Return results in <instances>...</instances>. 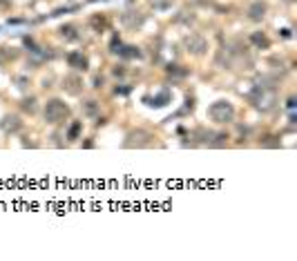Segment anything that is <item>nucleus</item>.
Returning <instances> with one entry per match:
<instances>
[{"mask_svg":"<svg viewBox=\"0 0 297 261\" xmlns=\"http://www.w3.org/2000/svg\"><path fill=\"white\" fill-rule=\"evenodd\" d=\"M114 94H130V87H117Z\"/></svg>","mask_w":297,"mask_h":261,"instance_id":"17","label":"nucleus"},{"mask_svg":"<svg viewBox=\"0 0 297 261\" xmlns=\"http://www.w3.org/2000/svg\"><path fill=\"white\" fill-rule=\"evenodd\" d=\"M183 43H185L188 54H192V56H204V54L208 52V40H206L201 34H188L183 38Z\"/></svg>","mask_w":297,"mask_h":261,"instance_id":"3","label":"nucleus"},{"mask_svg":"<svg viewBox=\"0 0 297 261\" xmlns=\"http://www.w3.org/2000/svg\"><path fill=\"white\" fill-rule=\"evenodd\" d=\"M16 56H18L16 47H0V63H9Z\"/></svg>","mask_w":297,"mask_h":261,"instance_id":"12","label":"nucleus"},{"mask_svg":"<svg viewBox=\"0 0 297 261\" xmlns=\"http://www.w3.org/2000/svg\"><path fill=\"white\" fill-rule=\"evenodd\" d=\"M282 36L284 38H291V29H282Z\"/></svg>","mask_w":297,"mask_h":261,"instance_id":"20","label":"nucleus"},{"mask_svg":"<svg viewBox=\"0 0 297 261\" xmlns=\"http://www.w3.org/2000/svg\"><path fill=\"white\" fill-rule=\"evenodd\" d=\"M20 107H23L25 112H30V114H34L36 112V98L31 96V98H25L23 103H20Z\"/></svg>","mask_w":297,"mask_h":261,"instance_id":"15","label":"nucleus"},{"mask_svg":"<svg viewBox=\"0 0 297 261\" xmlns=\"http://www.w3.org/2000/svg\"><path fill=\"white\" fill-rule=\"evenodd\" d=\"M45 121L49 123V125H60V123H65L69 118V114H72V110H69V105L65 101H60V98H49L47 103H45Z\"/></svg>","mask_w":297,"mask_h":261,"instance_id":"1","label":"nucleus"},{"mask_svg":"<svg viewBox=\"0 0 297 261\" xmlns=\"http://www.w3.org/2000/svg\"><path fill=\"white\" fill-rule=\"evenodd\" d=\"M112 52L119 54L121 58H127V60H130V58H141V49L134 47V45H123L117 36H114V40H112Z\"/></svg>","mask_w":297,"mask_h":261,"instance_id":"4","label":"nucleus"},{"mask_svg":"<svg viewBox=\"0 0 297 261\" xmlns=\"http://www.w3.org/2000/svg\"><path fill=\"white\" fill-rule=\"evenodd\" d=\"M83 112H85V116H89V118H94V116L98 114V103L94 101V98H89V101H85V103H83Z\"/></svg>","mask_w":297,"mask_h":261,"instance_id":"13","label":"nucleus"},{"mask_svg":"<svg viewBox=\"0 0 297 261\" xmlns=\"http://www.w3.org/2000/svg\"><path fill=\"white\" fill-rule=\"evenodd\" d=\"M63 89L72 96H78V94L83 92V78L78 76V74H69V76L63 78Z\"/></svg>","mask_w":297,"mask_h":261,"instance_id":"6","label":"nucleus"},{"mask_svg":"<svg viewBox=\"0 0 297 261\" xmlns=\"http://www.w3.org/2000/svg\"><path fill=\"white\" fill-rule=\"evenodd\" d=\"M266 11H268V5L264 2V0H255V2H250L248 7V20H253V23H262L264 18H266Z\"/></svg>","mask_w":297,"mask_h":261,"instance_id":"7","label":"nucleus"},{"mask_svg":"<svg viewBox=\"0 0 297 261\" xmlns=\"http://www.w3.org/2000/svg\"><path fill=\"white\" fill-rule=\"evenodd\" d=\"M20 127H23V121H20L18 116L7 114V116H2V121H0V130L5 132V134H16Z\"/></svg>","mask_w":297,"mask_h":261,"instance_id":"8","label":"nucleus"},{"mask_svg":"<svg viewBox=\"0 0 297 261\" xmlns=\"http://www.w3.org/2000/svg\"><path fill=\"white\" fill-rule=\"evenodd\" d=\"M208 118L217 125H228V123L235 121V105L230 101H214L212 105L208 107Z\"/></svg>","mask_w":297,"mask_h":261,"instance_id":"2","label":"nucleus"},{"mask_svg":"<svg viewBox=\"0 0 297 261\" xmlns=\"http://www.w3.org/2000/svg\"><path fill=\"white\" fill-rule=\"evenodd\" d=\"M81 130H83V123H81V121H74L72 125H69V130H67V139H69V141H76L78 134H81Z\"/></svg>","mask_w":297,"mask_h":261,"instance_id":"14","label":"nucleus"},{"mask_svg":"<svg viewBox=\"0 0 297 261\" xmlns=\"http://www.w3.org/2000/svg\"><path fill=\"white\" fill-rule=\"evenodd\" d=\"M67 65L74 69V72H88L89 60L83 52H69L67 54Z\"/></svg>","mask_w":297,"mask_h":261,"instance_id":"5","label":"nucleus"},{"mask_svg":"<svg viewBox=\"0 0 297 261\" xmlns=\"http://www.w3.org/2000/svg\"><path fill=\"white\" fill-rule=\"evenodd\" d=\"M250 43H253L257 49H268V47H270V40H268V36L264 34V31H255V34L250 36Z\"/></svg>","mask_w":297,"mask_h":261,"instance_id":"10","label":"nucleus"},{"mask_svg":"<svg viewBox=\"0 0 297 261\" xmlns=\"http://www.w3.org/2000/svg\"><path fill=\"white\" fill-rule=\"evenodd\" d=\"M59 34L63 40H67V43H74V40L81 38V34H78V27L76 25H63V27L59 29Z\"/></svg>","mask_w":297,"mask_h":261,"instance_id":"9","label":"nucleus"},{"mask_svg":"<svg viewBox=\"0 0 297 261\" xmlns=\"http://www.w3.org/2000/svg\"><path fill=\"white\" fill-rule=\"evenodd\" d=\"M286 105H288V110H295V96H291V98H288V103H286Z\"/></svg>","mask_w":297,"mask_h":261,"instance_id":"19","label":"nucleus"},{"mask_svg":"<svg viewBox=\"0 0 297 261\" xmlns=\"http://www.w3.org/2000/svg\"><path fill=\"white\" fill-rule=\"evenodd\" d=\"M168 101H170V92H163V94H159V96H154V98H146V103L150 107H163Z\"/></svg>","mask_w":297,"mask_h":261,"instance_id":"11","label":"nucleus"},{"mask_svg":"<svg viewBox=\"0 0 297 261\" xmlns=\"http://www.w3.org/2000/svg\"><path fill=\"white\" fill-rule=\"evenodd\" d=\"M168 74H175V76H188V69H181V65H168Z\"/></svg>","mask_w":297,"mask_h":261,"instance_id":"16","label":"nucleus"},{"mask_svg":"<svg viewBox=\"0 0 297 261\" xmlns=\"http://www.w3.org/2000/svg\"><path fill=\"white\" fill-rule=\"evenodd\" d=\"M92 87H96V89H98V87H103V76H96V78H94V85Z\"/></svg>","mask_w":297,"mask_h":261,"instance_id":"18","label":"nucleus"}]
</instances>
